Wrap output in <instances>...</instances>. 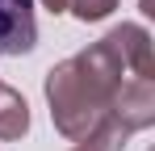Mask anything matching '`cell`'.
<instances>
[{
  "instance_id": "cell-2",
  "label": "cell",
  "mask_w": 155,
  "mask_h": 151,
  "mask_svg": "<svg viewBox=\"0 0 155 151\" xmlns=\"http://www.w3.org/2000/svg\"><path fill=\"white\" fill-rule=\"evenodd\" d=\"M109 118L122 126L126 134L155 126V80L151 76H126L122 88L109 101Z\"/></svg>"
},
{
  "instance_id": "cell-3",
  "label": "cell",
  "mask_w": 155,
  "mask_h": 151,
  "mask_svg": "<svg viewBox=\"0 0 155 151\" xmlns=\"http://www.w3.org/2000/svg\"><path fill=\"white\" fill-rule=\"evenodd\" d=\"M38 46L34 0H0V59H21Z\"/></svg>"
},
{
  "instance_id": "cell-1",
  "label": "cell",
  "mask_w": 155,
  "mask_h": 151,
  "mask_svg": "<svg viewBox=\"0 0 155 151\" xmlns=\"http://www.w3.org/2000/svg\"><path fill=\"white\" fill-rule=\"evenodd\" d=\"M46 105H51V122L63 139L80 143L84 134H92L101 122H109V92L92 76L80 67L76 59H63L46 72Z\"/></svg>"
},
{
  "instance_id": "cell-7",
  "label": "cell",
  "mask_w": 155,
  "mask_h": 151,
  "mask_svg": "<svg viewBox=\"0 0 155 151\" xmlns=\"http://www.w3.org/2000/svg\"><path fill=\"white\" fill-rule=\"evenodd\" d=\"M122 0H67V8L76 13L80 21H105Z\"/></svg>"
},
{
  "instance_id": "cell-5",
  "label": "cell",
  "mask_w": 155,
  "mask_h": 151,
  "mask_svg": "<svg viewBox=\"0 0 155 151\" xmlns=\"http://www.w3.org/2000/svg\"><path fill=\"white\" fill-rule=\"evenodd\" d=\"M25 130H29V101L17 88L0 84V139L8 143V139H21Z\"/></svg>"
},
{
  "instance_id": "cell-6",
  "label": "cell",
  "mask_w": 155,
  "mask_h": 151,
  "mask_svg": "<svg viewBox=\"0 0 155 151\" xmlns=\"http://www.w3.org/2000/svg\"><path fill=\"white\" fill-rule=\"evenodd\" d=\"M126 139H130V134L113 122V118H109V122H101L92 134H84L71 151H126Z\"/></svg>"
},
{
  "instance_id": "cell-8",
  "label": "cell",
  "mask_w": 155,
  "mask_h": 151,
  "mask_svg": "<svg viewBox=\"0 0 155 151\" xmlns=\"http://www.w3.org/2000/svg\"><path fill=\"white\" fill-rule=\"evenodd\" d=\"M42 8H46V13H54V17H59V13H67V0H42Z\"/></svg>"
},
{
  "instance_id": "cell-4",
  "label": "cell",
  "mask_w": 155,
  "mask_h": 151,
  "mask_svg": "<svg viewBox=\"0 0 155 151\" xmlns=\"http://www.w3.org/2000/svg\"><path fill=\"white\" fill-rule=\"evenodd\" d=\"M105 38L117 46L122 63H126L134 76H151V80H155V46H151L147 25H138V21H122V25H113Z\"/></svg>"
}]
</instances>
